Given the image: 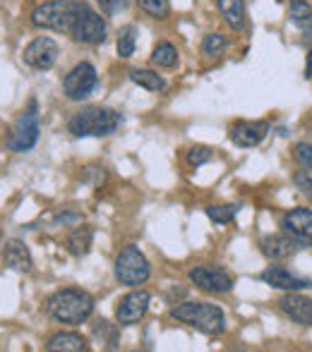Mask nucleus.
<instances>
[{
	"label": "nucleus",
	"mask_w": 312,
	"mask_h": 352,
	"mask_svg": "<svg viewBox=\"0 0 312 352\" xmlns=\"http://www.w3.org/2000/svg\"><path fill=\"white\" fill-rule=\"evenodd\" d=\"M48 311L61 324L79 326L82 321H87L92 316L94 297L84 290H77V287H65V290H58L48 300Z\"/></svg>",
	"instance_id": "1"
},
{
	"label": "nucleus",
	"mask_w": 312,
	"mask_h": 352,
	"mask_svg": "<svg viewBox=\"0 0 312 352\" xmlns=\"http://www.w3.org/2000/svg\"><path fill=\"white\" fill-rule=\"evenodd\" d=\"M171 316L185 321L205 336H221L226 329V316L221 307L209 305V302H183V305L173 307Z\"/></svg>",
	"instance_id": "2"
},
{
	"label": "nucleus",
	"mask_w": 312,
	"mask_h": 352,
	"mask_svg": "<svg viewBox=\"0 0 312 352\" xmlns=\"http://www.w3.org/2000/svg\"><path fill=\"white\" fill-rule=\"evenodd\" d=\"M121 125V113L111 111V108H84L75 113L67 122V130L75 137H106L113 135Z\"/></svg>",
	"instance_id": "3"
},
{
	"label": "nucleus",
	"mask_w": 312,
	"mask_h": 352,
	"mask_svg": "<svg viewBox=\"0 0 312 352\" xmlns=\"http://www.w3.org/2000/svg\"><path fill=\"white\" fill-rule=\"evenodd\" d=\"M77 0H48L32 12V24L39 29H48V32L70 34L77 17Z\"/></svg>",
	"instance_id": "4"
},
{
	"label": "nucleus",
	"mask_w": 312,
	"mask_h": 352,
	"mask_svg": "<svg viewBox=\"0 0 312 352\" xmlns=\"http://www.w3.org/2000/svg\"><path fill=\"white\" fill-rule=\"evenodd\" d=\"M152 276V266L147 256L135 245H127L121 250L116 259V278L123 285H145Z\"/></svg>",
	"instance_id": "5"
},
{
	"label": "nucleus",
	"mask_w": 312,
	"mask_h": 352,
	"mask_svg": "<svg viewBox=\"0 0 312 352\" xmlns=\"http://www.w3.org/2000/svg\"><path fill=\"white\" fill-rule=\"evenodd\" d=\"M70 38L77 43H87V46L103 43L106 41V22L96 10H92L87 3H79L75 24L70 29Z\"/></svg>",
	"instance_id": "6"
},
{
	"label": "nucleus",
	"mask_w": 312,
	"mask_h": 352,
	"mask_svg": "<svg viewBox=\"0 0 312 352\" xmlns=\"http://www.w3.org/2000/svg\"><path fill=\"white\" fill-rule=\"evenodd\" d=\"M39 132H41V125H39V113H37V103H29V111H24L19 116V120L14 122L12 132L8 137V148L10 151H29L34 144L39 142Z\"/></svg>",
	"instance_id": "7"
},
{
	"label": "nucleus",
	"mask_w": 312,
	"mask_h": 352,
	"mask_svg": "<svg viewBox=\"0 0 312 352\" xmlns=\"http://www.w3.org/2000/svg\"><path fill=\"white\" fill-rule=\"evenodd\" d=\"M96 82H98V77L92 63H79V65H75L65 74V79H63V91H65V96L70 98V101H82V98H87L89 94L96 89Z\"/></svg>",
	"instance_id": "8"
},
{
	"label": "nucleus",
	"mask_w": 312,
	"mask_h": 352,
	"mask_svg": "<svg viewBox=\"0 0 312 352\" xmlns=\"http://www.w3.org/2000/svg\"><path fill=\"white\" fill-rule=\"evenodd\" d=\"M152 295L147 290H132L118 302L116 307V319L121 326H132L137 321L145 319L147 309H149Z\"/></svg>",
	"instance_id": "9"
},
{
	"label": "nucleus",
	"mask_w": 312,
	"mask_h": 352,
	"mask_svg": "<svg viewBox=\"0 0 312 352\" xmlns=\"http://www.w3.org/2000/svg\"><path fill=\"white\" fill-rule=\"evenodd\" d=\"M58 53H61V48L53 38L39 36L24 48V63L34 70H51L58 60Z\"/></svg>",
	"instance_id": "10"
},
{
	"label": "nucleus",
	"mask_w": 312,
	"mask_h": 352,
	"mask_svg": "<svg viewBox=\"0 0 312 352\" xmlns=\"http://www.w3.org/2000/svg\"><path fill=\"white\" fill-rule=\"evenodd\" d=\"M190 280L195 283L200 290L214 292V295L229 292L231 287H233V278H231L224 269H216V266H195V269L190 271Z\"/></svg>",
	"instance_id": "11"
},
{
	"label": "nucleus",
	"mask_w": 312,
	"mask_h": 352,
	"mask_svg": "<svg viewBox=\"0 0 312 352\" xmlns=\"http://www.w3.org/2000/svg\"><path fill=\"white\" fill-rule=\"evenodd\" d=\"M269 135V122L267 120H240L236 125H231L229 137L236 146L252 148L257 144L264 142V137Z\"/></svg>",
	"instance_id": "12"
},
{
	"label": "nucleus",
	"mask_w": 312,
	"mask_h": 352,
	"mask_svg": "<svg viewBox=\"0 0 312 352\" xmlns=\"http://www.w3.org/2000/svg\"><path fill=\"white\" fill-rule=\"evenodd\" d=\"M279 307L291 321L300 326H312V300L300 295V290H291L279 300Z\"/></svg>",
	"instance_id": "13"
},
{
	"label": "nucleus",
	"mask_w": 312,
	"mask_h": 352,
	"mask_svg": "<svg viewBox=\"0 0 312 352\" xmlns=\"http://www.w3.org/2000/svg\"><path fill=\"white\" fill-rule=\"evenodd\" d=\"M260 250L269 261H284L295 254L298 240L293 235H289V232L286 235H264L260 242Z\"/></svg>",
	"instance_id": "14"
},
{
	"label": "nucleus",
	"mask_w": 312,
	"mask_h": 352,
	"mask_svg": "<svg viewBox=\"0 0 312 352\" xmlns=\"http://www.w3.org/2000/svg\"><path fill=\"white\" fill-rule=\"evenodd\" d=\"M281 228L298 242H312V211L310 209H291L281 218Z\"/></svg>",
	"instance_id": "15"
},
{
	"label": "nucleus",
	"mask_w": 312,
	"mask_h": 352,
	"mask_svg": "<svg viewBox=\"0 0 312 352\" xmlns=\"http://www.w3.org/2000/svg\"><path fill=\"white\" fill-rule=\"evenodd\" d=\"M3 264L19 274L32 271V254H29L27 245L22 240H8L3 247Z\"/></svg>",
	"instance_id": "16"
},
{
	"label": "nucleus",
	"mask_w": 312,
	"mask_h": 352,
	"mask_svg": "<svg viewBox=\"0 0 312 352\" xmlns=\"http://www.w3.org/2000/svg\"><path fill=\"white\" fill-rule=\"evenodd\" d=\"M262 280H264L267 285L276 287V290H286V292L305 290V287H310V280L298 278V276L289 274L286 269H274V266H271V269H267L264 274H262Z\"/></svg>",
	"instance_id": "17"
},
{
	"label": "nucleus",
	"mask_w": 312,
	"mask_h": 352,
	"mask_svg": "<svg viewBox=\"0 0 312 352\" xmlns=\"http://www.w3.org/2000/svg\"><path fill=\"white\" fill-rule=\"evenodd\" d=\"M46 350L48 352H84V350H89V343L84 336L65 331V333L51 336L46 343Z\"/></svg>",
	"instance_id": "18"
},
{
	"label": "nucleus",
	"mask_w": 312,
	"mask_h": 352,
	"mask_svg": "<svg viewBox=\"0 0 312 352\" xmlns=\"http://www.w3.org/2000/svg\"><path fill=\"white\" fill-rule=\"evenodd\" d=\"M216 8L231 29H245V0H216Z\"/></svg>",
	"instance_id": "19"
},
{
	"label": "nucleus",
	"mask_w": 312,
	"mask_h": 352,
	"mask_svg": "<svg viewBox=\"0 0 312 352\" xmlns=\"http://www.w3.org/2000/svg\"><path fill=\"white\" fill-rule=\"evenodd\" d=\"M92 240H94L92 228H87V226L75 228V230L67 235V250H70L72 256H84L92 250Z\"/></svg>",
	"instance_id": "20"
},
{
	"label": "nucleus",
	"mask_w": 312,
	"mask_h": 352,
	"mask_svg": "<svg viewBox=\"0 0 312 352\" xmlns=\"http://www.w3.org/2000/svg\"><path fill=\"white\" fill-rule=\"evenodd\" d=\"M130 79L137 87L147 89V91H163V89H166V82H163L161 74H156L152 70H140V67H135V70H130Z\"/></svg>",
	"instance_id": "21"
},
{
	"label": "nucleus",
	"mask_w": 312,
	"mask_h": 352,
	"mask_svg": "<svg viewBox=\"0 0 312 352\" xmlns=\"http://www.w3.org/2000/svg\"><path fill=\"white\" fill-rule=\"evenodd\" d=\"M152 63H154L156 67H173L178 63V51L173 43L163 41L158 43L154 48V53H152Z\"/></svg>",
	"instance_id": "22"
},
{
	"label": "nucleus",
	"mask_w": 312,
	"mask_h": 352,
	"mask_svg": "<svg viewBox=\"0 0 312 352\" xmlns=\"http://www.w3.org/2000/svg\"><path fill=\"white\" fill-rule=\"evenodd\" d=\"M116 48H118V56L121 58H132V53H135V27L121 29Z\"/></svg>",
	"instance_id": "23"
},
{
	"label": "nucleus",
	"mask_w": 312,
	"mask_h": 352,
	"mask_svg": "<svg viewBox=\"0 0 312 352\" xmlns=\"http://www.w3.org/2000/svg\"><path fill=\"white\" fill-rule=\"evenodd\" d=\"M291 19L298 27H308L312 24V5L305 0H291Z\"/></svg>",
	"instance_id": "24"
},
{
	"label": "nucleus",
	"mask_w": 312,
	"mask_h": 352,
	"mask_svg": "<svg viewBox=\"0 0 312 352\" xmlns=\"http://www.w3.org/2000/svg\"><path fill=\"white\" fill-rule=\"evenodd\" d=\"M137 5H140V8L154 19H166L168 14H171V5H168V0H137Z\"/></svg>",
	"instance_id": "25"
},
{
	"label": "nucleus",
	"mask_w": 312,
	"mask_h": 352,
	"mask_svg": "<svg viewBox=\"0 0 312 352\" xmlns=\"http://www.w3.org/2000/svg\"><path fill=\"white\" fill-rule=\"evenodd\" d=\"M240 211V204H226V206H207V216L214 223H231Z\"/></svg>",
	"instance_id": "26"
},
{
	"label": "nucleus",
	"mask_w": 312,
	"mask_h": 352,
	"mask_svg": "<svg viewBox=\"0 0 312 352\" xmlns=\"http://www.w3.org/2000/svg\"><path fill=\"white\" fill-rule=\"evenodd\" d=\"M226 46H229L226 36H221V34H207L205 41H202V53L205 56H219Z\"/></svg>",
	"instance_id": "27"
},
{
	"label": "nucleus",
	"mask_w": 312,
	"mask_h": 352,
	"mask_svg": "<svg viewBox=\"0 0 312 352\" xmlns=\"http://www.w3.org/2000/svg\"><path fill=\"white\" fill-rule=\"evenodd\" d=\"M211 158H214V151H211L209 146H192L190 151H187V163H190L192 168L205 166V163H209Z\"/></svg>",
	"instance_id": "28"
},
{
	"label": "nucleus",
	"mask_w": 312,
	"mask_h": 352,
	"mask_svg": "<svg viewBox=\"0 0 312 352\" xmlns=\"http://www.w3.org/2000/svg\"><path fill=\"white\" fill-rule=\"evenodd\" d=\"M293 182L303 195L312 197V166H303L298 173L293 175Z\"/></svg>",
	"instance_id": "29"
},
{
	"label": "nucleus",
	"mask_w": 312,
	"mask_h": 352,
	"mask_svg": "<svg viewBox=\"0 0 312 352\" xmlns=\"http://www.w3.org/2000/svg\"><path fill=\"white\" fill-rule=\"evenodd\" d=\"M293 156H295V161H298L300 166H312V144H308V142L295 144Z\"/></svg>",
	"instance_id": "30"
},
{
	"label": "nucleus",
	"mask_w": 312,
	"mask_h": 352,
	"mask_svg": "<svg viewBox=\"0 0 312 352\" xmlns=\"http://www.w3.org/2000/svg\"><path fill=\"white\" fill-rule=\"evenodd\" d=\"M96 3L101 5V10L106 14H116L127 8V0H96Z\"/></svg>",
	"instance_id": "31"
},
{
	"label": "nucleus",
	"mask_w": 312,
	"mask_h": 352,
	"mask_svg": "<svg viewBox=\"0 0 312 352\" xmlns=\"http://www.w3.org/2000/svg\"><path fill=\"white\" fill-rule=\"evenodd\" d=\"M305 77H312V48L308 51V63H305Z\"/></svg>",
	"instance_id": "32"
},
{
	"label": "nucleus",
	"mask_w": 312,
	"mask_h": 352,
	"mask_svg": "<svg viewBox=\"0 0 312 352\" xmlns=\"http://www.w3.org/2000/svg\"><path fill=\"white\" fill-rule=\"evenodd\" d=\"M56 221L58 223H72V221H77V216H75V213H67V216H58Z\"/></svg>",
	"instance_id": "33"
}]
</instances>
